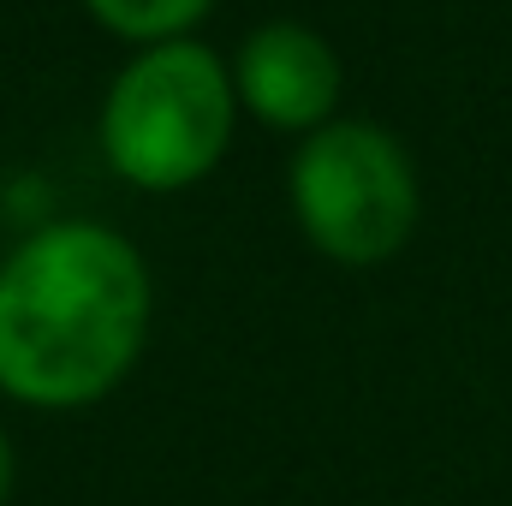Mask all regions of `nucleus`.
Listing matches in <instances>:
<instances>
[{
  "instance_id": "nucleus-1",
  "label": "nucleus",
  "mask_w": 512,
  "mask_h": 506,
  "mask_svg": "<svg viewBox=\"0 0 512 506\" xmlns=\"http://www.w3.org/2000/svg\"><path fill=\"white\" fill-rule=\"evenodd\" d=\"M149 334V268L96 221H54L0 262V393L78 411L114 393Z\"/></svg>"
},
{
  "instance_id": "nucleus-2",
  "label": "nucleus",
  "mask_w": 512,
  "mask_h": 506,
  "mask_svg": "<svg viewBox=\"0 0 512 506\" xmlns=\"http://www.w3.org/2000/svg\"><path fill=\"white\" fill-rule=\"evenodd\" d=\"M233 102V72L203 42H155L108 90L102 155L137 191L197 185L233 143Z\"/></svg>"
},
{
  "instance_id": "nucleus-3",
  "label": "nucleus",
  "mask_w": 512,
  "mask_h": 506,
  "mask_svg": "<svg viewBox=\"0 0 512 506\" xmlns=\"http://www.w3.org/2000/svg\"><path fill=\"white\" fill-rule=\"evenodd\" d=\"M292 209L322 256L346 268L387 262L417 227L411 155L370 120H328L292 155Z\"/></svg>"
},
{
  "instance_id": "nucleus-4",
  "label": "nucleus",
  "mask_w": 512,
  "mask_h": 506,
  "mask_svg": "<svg viewBox=\"0 0 512 506\" xmlns=\"http://www.w3.org/2000/svg\"><path fill=\"white\" fill-rule=\"evenodd\" d=\"M233 90L262 126L274 131H322L340 102V54L310 24H262L245 36Z\"/></svg>"
},
{
  "instance_id": "nucleus-5",
  "label": "nucleus",
  "mask_w": 512,
  "mask_h": 506,
  "mask_svg": "<svg viewBox=\"0 0 512 506\" xmlns=\"http://www.w3.org/2000/svg\"><path fill=\"white\" fill-rule=\"evenodd\" d=\"M84 6H90L114 36L155 48V42H179L215 0H84Z\"/></svg>"
},
{
  "instance_id": "nucleus-6",
  "label": "nucleus",
  "mask_w": 512,
  "mask_h": 506,
  "mask_svg": "<svg viewBox=\"0 0 512 506\" xmlns=\"http://www.w3.org/2000/svg\"><path fill=\"white\" fill-rule=\"evenodd\" d=\"M6 489H12V447H6V435H0V501H6Z\"/></svg>"
}]
</instances>
